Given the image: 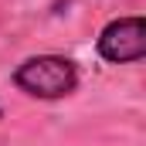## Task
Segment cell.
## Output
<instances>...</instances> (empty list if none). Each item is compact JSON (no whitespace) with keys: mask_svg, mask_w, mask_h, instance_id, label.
<instances>
[{"mask_svg":"<svg viewBox=\"0 0 146 146\" xmlns=\"http://www.w3.org/2000/svg\"><path fill=\"white\" fill-rule=\"evenodd\" d=\"M14 85L31 99H65L78 88V68L65 54H34L14 68Z\"/></svg>","mask_w":146,"mask_h":146,"instance_id":"6da1fadb","label":"cell"},{"mask_svg":"<svg viewBox=\"0 0 146 146\" xmlns=\"http://www.w3.org/2000/svg\"><path fill=\"white\" fill-rule=\"evenodd\" d=\"M99 58L109 65H133L146 58V24L143 17H115L99 31Z\"/></svg>","mask_w":146,"mask_h":146,"instance_id":"7a4b0ae2","label":"cell"},{"mask_svg":"<svg viewBox=\"0 0 146 146\" xmlns=\"http://www.w3.org/2000/svg\"><path fill=\"white\" fill-rule=\"evenodd\" d=\"M0 119H3V109H0Z\"/></svg>","mask_w":146,"mask_h":146,"instance_id":"3957f363","label":"cell"}]
</instances>
